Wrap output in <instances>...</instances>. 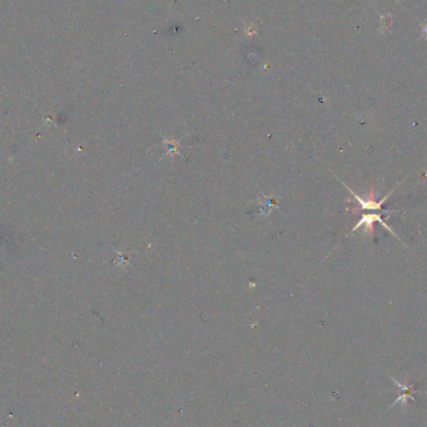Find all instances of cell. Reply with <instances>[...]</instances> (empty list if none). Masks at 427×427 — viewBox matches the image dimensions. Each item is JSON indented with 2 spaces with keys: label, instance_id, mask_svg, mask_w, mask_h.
<instances>
[{
  "label": "cell",
  "instance_id": "obj_1",
  "mask_svg": "<svg viewBox=\"0 0 427 427\" xmlns=\"http://www.w3.org/2000/svg\"><path fill=\"white\" fill-rule=\"evenodd\" d=\"M342 185H344L345 188L348 190V192H350V194L353 195V197L356 200V203H357V208L350 209V211H353V213H357V211H359V210H375V211H381L382 210V206H384V204L387 202V199H389V197L391 196L392 192L395 191L396 188H397V186H398L397 185V186H396V188H393L391 190V191H390L389 194L386 195V196L382 197L381 200H376V197H375V188H373V186H372V188L370 189V192H368V199L365 200V199H362V197H360L359 195L356 194V192H354L353 190L348 188V186L346 185L345 183H342Z\"/></svg>",
  "mask_w": 427,
  "mask_h": 427
},
{
  "label": "cell",
  "instance_id": "obj_2",
  "mask_svg": "<svg viewBox=\"0 0 427 427\" xmlns=\"http://www.w3.org/2000/svg\"><path fill=\"white\" fill-rule=\"evenodd\" d=\"M381 215L382 214H364L361 216V219L357 221V224L354 226V229L351 230V234L355 233L357 229L364 228L365 235H368V236H370V239H373V234H375V222H380V224L384 226V228H386L393 236L397 237V239H398V236L396 235L395 231H393L392 229L390 228V226L387 225L386 222L384 221V220H382Z\"/></svg>",
  "mask_w": 427,
  "mask_h": 427
},
{
  "label": "cell",
  "instance_id": "obj_3",
  "mask_svg": "<svg viewBox=\"0 0 427 427\" xmlns=\"http://www.w3.org/2000/svg\"><path fill=\"white\" fill-rule=\"evenodd\" d=\"M391 380H392L393 384H395L396 386H397L398 389L401 390V391H404L403 395L398 396L397 400H396L395 403H393V404L391 405V407H393V406H395V405H397V404H404V406H406V404H407V401H409V398H411V400H415L414 396L411 395L412 392H417V391H416V390H415V384L409 385V386H407V385H403V384H400V382L396 381V379L391 378Z\"/></svg>",
  "mask_w": 427,
  "mask_h": 427
}]
</instances>
